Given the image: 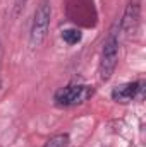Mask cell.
Wrapping results in <instances>:
<instances>
[{
  "mask_svg": "<svg viewBox=\"0 0 146 147\" xmlns=\"http://www.w3.org/2000/svg\"><path fill=\"white\" fill-rule=\"evenodd\" d=\"M117 62H119V22L108 31V34L103 41L100 65H98V74L103 82L110 80V77L113 75Z\"/></svg>",
  "mask_w": 146,
  "mask_h": 147,
  "instance_id": "cell-1",
  "label": "cell"
},
{
  "mask_svg": "<svg viewBox=\"0 0 146 147\" xmlns=\"http://www.w3.org/2000/svg\"><path fill=\"white\" fill-rule=\"evenodd\" d=\"M93 94H95V87L89 84H69L55 91L53 103L59 108H74L89 101Z\"/></svg>",
  "mask_w": 146,
  "mask_h": 147,
  "instance_id": "cell-2",
  "label": "cell"
},
{
  "mask_svg": "<svg viewBox=\"0 0 146 147\" xmlns=\"http://www.w3.org/2000/svg\"><path fill=\"white\" fill-rule=\"evenodd\" d=\"M50 21H52V3L50 0H38L33 21H31V29H29V45L33 48L41 46V43L46 39L48 29H50Z\"/></svg>",
  "mask_w": 146,
  "mask_h": 147,
  "instance_id": "cell-3",
  "label": "cell"
},
{
  "mask_svg": "<svg viewBox=\"0 0 146 147\" xmlns=\"http://www.w3.org/2000/svg\"><path fill=\"white\" fill-rule=\"evenodd\" d=\"M145 86V80H132V82L120 84L112 89L110 98H112V101H115L119 105H129L136 99H143Z\"/></svg>",
  "mask_w": 146,
  "mask_h": 147,
  "instance_id": "cell-4",
  "label": "cell"
},
{
  "mask_svg": "<svg viewBox=\"0 0 146 147\" xmlns=\"http://www.w3.org/2000/svg\"><path fill=\"white\" fill-rule=\"evenodd\" d=\"M141 24V0H129L119 21V31L124 34H136Z\"/></svg>",
  "mask_w": 146,
  "mask_h": 147,
  "instance_id": "cell-5",
  "label": "cell"
},
{
  "mask_svg": "<svg viewBox=\"0 0 146 147\" xmlns=\"http://www.w3.org/2000/svg\"><path fill=\"white\" fill-rule=\"evenodd\" d=\"M60 38H62V41H64L65 45L74 46V45L81 43V39H83V33H81V29L67 28V29H64V31L60 33Z\"/></svg>",
  "mask_w": 146,
  "mask_h": 147,
  "instance_id": "cell-6",
  "label": "cell"
},
{
  "mask_svg": "<svg viewBox=\"0 0 146 147\" xmlns=\"http://www.w3.org/2000/svg\"><path fill=\"white\" fill-rule=\"evenodd\" d=\"M69 144H71L69 134H55V135H52L41 147H69Z\"/></svg>",
  "mask_w": 146,
  "mask_h": 147,
  "instance_id": "cell-7",
  "label": "cell"
},
{
  "mask_svg": "<svg viewBox=\"0 0 146 147\" xmlns=\"http://www.w3.org/2000/svg\"><path fill=\"white\" fill-rule=\"evenodd\" d=\"M26 3H28V0H14V2H12V14L17 17V16L24 10Z\"/></svg>",
  "mask_w": 146,
  "mask_h": 147,
  "instance_id": "cell-8",
  "label": "cell"
},
{
  "mask_svg": "<svg viewBox=\"0 0 146 147\" xmlns=\"http://www.w3.org/2000/svg\"><path fill=\"white\" fill-rule=\"evenodd\" d=\"M0 70H2V41H0Z\"/></svg>",
  "mask_w": 146,
  "mask_h": 147,
  "instance_id": "cell-9",
  "label": "cell"
}]
</instances>
